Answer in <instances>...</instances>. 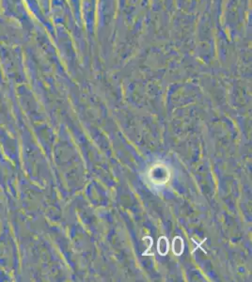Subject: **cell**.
Returning a JSON list of instances; mask_svg holds the SVG:
<instances>
[{"instance_id":"6da1fadb","label":"cell","mask_w":252,"mask_h":282,"mask_svg":"<svg viewBox=\"0 0 252 282\" xmlns=\"http://www.w3.org/2000/svg\"><path fill=\"white\" fill-rule=\"evenodd\" d=\"M169 250V243L168 242L166 241L165 242V245H163L162 243V241L161 239H159V243H158V252L162 255H165Z\"/></svg>"}]
</instances>
